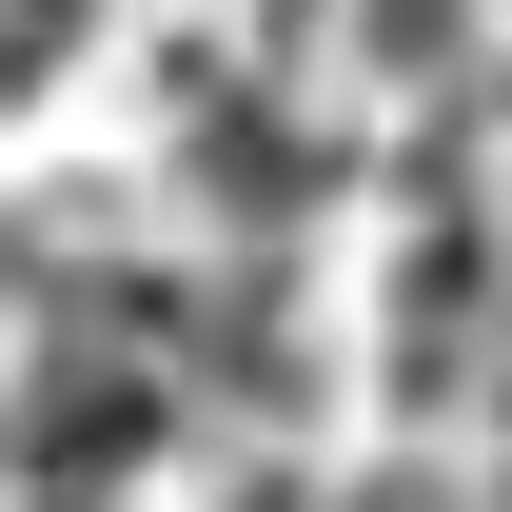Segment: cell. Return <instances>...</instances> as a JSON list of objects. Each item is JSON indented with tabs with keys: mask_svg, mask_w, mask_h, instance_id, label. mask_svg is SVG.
I'll return each instance as SVG.
<instances>
[{
	"mask_svg": "<svg viewBox=\"0 0 512 512\" xmlns=\"http://www.w3.org/2000/svg\"><path fill=\"white\" fill-rule=\"evenodd\" d=\"M493 256H512V237H493Z\"/></svg>",
	"mask_w": 512,
	"mask_h": 512,
	"instance_id": "obj_2",
	"label": "cell"
},
{
	"mask_svg": "<svg viewBox=\"0 0 512 512\" xmlns=\"http://www.w3.org/2000/svg\"><path fill=\"white\" fill-rule=\"evenodd\" d=\"M493 316H512V256L493 237L394 256V394H473V375H493Z\"/></svg>",
	"mask_w": 512,
	"mask_h": 512,
	"instance_id": "obj_1",
	"label": "cell"
}]
</instances>
